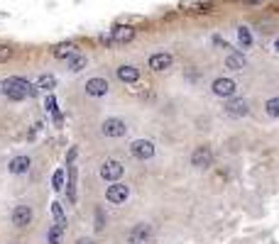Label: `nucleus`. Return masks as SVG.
<instances>
[{
	"label": "nucleus",
	"mask_w": 279,
	"mask_h": 244,
	"mask_svg": "<svg viewBox=\"0 0 279 244\" xmlns=\"http://www.w3.org/2000/svg\"><path fill=\"white\" fill-rule=\"evenodd\" d=\"M52 188H54V190H62V188H64V171H54V179H52Z\"/></svg>",
	"instance_id": "26"
},
{
	"label": "nucleus",
	"mask_w": 279,
	"mask_h": 244,
	"mask_svg": "<svg viewBox=\"0 0 279 244\" xmlns=\"http://www.w3.org/2000/svg\"><path fill=\"white\" fill-rule=\"evenodd\" d=\"M210 164H213V152H210V147L201 144V147H196V149L191 152V166H196V169H209Z\"/></svg>",
	"instance_id": "7"
},
{
	"label": "nucleus",
	"mask_w": 279,
	"mask_h": 244,
	"mask_svg": "<svg viewBox=\"0 0 279 244\" xmlns=\"http://www.w3.org/2000/svg\"><path fill=\"white\" fill-rule=\"evenodd\" d=\"M172 63H174V57L167 54V52H157V54L149 57V68L157 71V73H159V71H167Z\"/></svg>",
	"instance_id": "13"
},
{
	"label": "nucleus",
	"mask_w": 279,
	"mask_h": 244,
	"mask_svg": "<svg viewBox=\"0 0 279 244\" xmlns=\"http://www.w3.org/2000/svg\"><path fill=\"white\" fill-rule=\"evenodd\" d=\"M135 34H138V30L133 25H118L110 32H103L98 39H101V44H128L135 39Z\"/></svg>",
	"instance_id": "2"
},
{
	"label": "nucleus",
	"mask_w": 279,
	"mask_h": 244,
	"mask_svg": "<svg viewBox=\"0 0 279 244\" xmlns=\"http://www.w3.org/2000/svg\"><path fill=\"white\" fill-rule=\"evenodd\" d=\"M32 217H35V213H32L30 205H15L12 208V225L15 227H27L32 222Z\"/></svg>",
	"instance_id": "10"
},
{
	"label": "nucleus",
	"mask_w": 279,
	"mask_h": 244,
	"mask_svg": "<svg viewBox=\"0 0 279 244\" xmlns=\"http://www.w3.org/2000/svg\"><path fill=\"white\" fill-rule=\"evenodd\" d=\"M275 49H277V52H279V39H277V42H275Z\"/></svg>",
	"instance_id": "34"
},
{
	"label": "nucleus",
	"mask_w": 279,
	"mask_h": 244,
	"mask_svg": "<svg viewBox=\"0 0 279 244\" xmlns=\"http://www.w3.org/2000/svg\"><path fill=\"white\" fill-rule=\"evenodd\" d=\"M149 237H152V227L147 222H140L130 230V244H144Z\"/></svg>",
	"instance_id": "15"
},
{
	"label": "nucleus",
	"mask_w": 279,
	"mask_h": 244,
	"mask_svg": "<svg viewBox=\"0 0 279 244\" xmlns=\"http://www.w3.org/2000/svg\"><path fill=\"white\" fill-rule=\"evenodd\" d=\"M30 166H32V161H30V156H15L12 161H10V174H15V176H20V174H27L30 171Z\"/></svg>",
	"instance_id": "18"
},
{
	"label": "nucleus",
	"mask_w": 279,
	"mask_h": 244,
	"mask_svg": "<svg viewBox=\"0 0 279 244\" xmlns=\"http://www.w3.org/2000/svg\"><path fill=\"white\" fill-rule=\"evenodd\" d=\"M265 113H267L270 118H279V95L277 98H270V100L265 103Z\"/></svg>",
	"instance_id": "25"
},
{
	"label": "nucleus",
	"mask_w": 279,
	"mask_h": 244,
	"mask_svg": "<svg viewBox=\"0 0 279 244\" xmlns=\"http://www.w3.org/2000/svg\"><path fill=\"white\" fill-rule=\"evenodd\" d=\"M76 54H78V52H76V44H73V42H59V44L52 47V57H54V59L69 61L71 57H76Z\"/></svg>",
	"instance_id": "14"
},
{
	"label": "nucleus",
	"mask_w": 279,
	"mask_h": 244,
	"mask_svg": "<svg viewBox=\"0 0 279 244\" xmlns=\"http://www.w3.org/2000/svg\"><path fill=\"white\" fill-rule=\"evenodd\" d=\"M35 86H37L39 91H47V93H49V91L57 86V78H54L52 73H42V76L37 78V83H35Z\"/></svg>",
	"instance_id": "19"
},
{
	"label": "nucleus",
	"mask_w": 279,
	"mask_h": 244,
	"mask_svg": "<svg viewBox=\"0 0 279 244\" xmlns=\"http://www.w3.org/2000/svg\"><path fill=\"white\" fill-rule=\"evenodd\" d=\"M108 91H110V86H108L105 78H88V81H86V93L93 95V98H101V95H105Z\"/></svg>",
	"instance_id": "12"
},
{
	"label": "nucleus",
	"mask_w": 279,
	"mask_h": 244,
	"mask_svg": "<svg viewBox=\"0 0 279 244\" xmlns=\"http://www.w3.org/2000/svg\"><path fill=\"white\" fill-rule=\"evenodd\" d=\"M76 244H96V242H93V240H86V237H83V240H78Z\"/></svg>",
	"instance_id": "33"
},
{
	"label": "nucleus",
	"mask_w": 279,
	"mask_h": 244,
	"mask_svg": "<svg viewBox=\"0 0 279 244\" xmlns=\"http://www.w3.org/2000/svg\"><path fill=\"white\" fill-rule=\"evenodd\" d=\"M86 57H81V54H76V57H71L69 59V71H73V73H81L83 68H86Z\"/></svg>",
	"instance_id": "24"
},
{
	"label": "nucleus",
	"mask_w": 279,
	"mask_h": 244,
	"mask_svg": "<svg viewBox=\"0 0 279 244\" xmlns=\"http://www.w3.org/2000/svg\"><path fill=\"white\" fill-rule=\"evenodd\" d=\"M67 195H69L71 203H76V166L71 164L69 169V188H67Z\"/></svg>",
	"instance_id": "23"
},
{
	"label": "nucleus",
	"mask_w": 279,
	"mask_h": 244,
	"mask_svg": "<svg viewBox=\"0 0 279 244\" xmlns=\"http://www.w3.org/2000/svg\"><path fill=\"white\" fill-rule=\"evenodd\" d=\"M179 7L184 12H191V15H206V12H213L215 0H181Z\"/></svg>",
	"instance_id": "5"
},
{
	"label": "nucleus",
	"mask_w": 279,
	"mask_h": 244,
	"mask_svg": "<svg viewBox=\"0 0 279 244\" xmlns=\"http://www.w3.org/2000/svg\"><path fill=\"white\" fill-rule=\"evenodd\" d=\"M250 113V103L245 100V98H230L228 103H225V115L228 118H245Z\"/></svg>",
	"instance_id": "8"
},
{
	"label": "nucleus",
	"mask_w": 279,
	"mask_h": 244,
	"mask_svg": "<svg viewBox=\"0 0 279 244\" xmlns=\"http://www.w3.org/2000/svg\"><path fill=\"white\" fill-rule=\"evenodd\" d=\"M210 91H213V95H218V98H235V91H238V86H235V81L233 78H215L213 81V86H210Z\"/></svg>",
	"instance_id": "6"
},
{
	"label": "nucleus",
	"mask_w": 279,
	"mask_h": 244,
	"mask_svg": "<svg viewBox=\"0 0 279 244\" xmlns=\"http://www.w3.org/2000/svg\"><path fill=\"white\" fill-rule=\"evenodd\" d=\"M0 91L7 95V98H12V100H25V98H30V95H37V86H32L30 81H25V78H5L2 83H0Z\"/></svg>",
	"instance_id": "1"
},
{
	"label": "nucleus",
	"mask_w": 279,
	"mask_h": 244,
	"mask_svg": "<svg viewBox=\"0 0 279 244\" xmlns=\"http://www.w3.org/2000/svg\"><path fill=\"white\" fill-rule=\"evenodd\" d=\"M12 59V47H7V44H0V63H5V61Z\"/></svg>",
	"instance_id": "27"
},
{
	"label": "nucleus",
	"mask_w": 279,
	"mask_h": 244,
	"mask_svg": "<svg viewBox=\"0 0 279 244\" xmlns=\"http://www.w3.org/2000/svg\"><path fill=\"white\" fill-rule=\"evenodd\" d=\"M130 154H133L135 159H140V161H147V159L154 156V144H152L149 139H138V142L130 144Z\"/></svg>",
	"instance_id": "9"
},
{
	"label": "nucleus",
	"mask_w": 279,
	"mask_h": 244,
	"mask_svg": "<svg viewBox=\"0 0 279 244\" xmlns=\"http://www.w3.org/2000/svg\"><path fill=\"white\" fill-rule=\"evenodd\" d=\"M245 54L243 52H228V57H225V68H230V71H243L245 68Z\"/></svg>",
	"instance_id": "17"
},
{
	"label": "nucleus",
	"mask_w": 279,
	"mask_h": 244,
	"mask_svg": "<svg viewBox=\"0 0 279 244\" xmlns=\"http://www.w3.org/2000/svg\"><path fill=\"white\" fill-rule=\"evenodd\" d=\"M123 171H125V166L120 161H115V159H105L101 164V179L108 183H118L120 176H123Z\"/></svg>",
	"instance_id": "3"
},
{
	"label": "nucleus",
	"mask_w": 279,
	"mask_h": 244,
	"mask_svg": "<svg viewBox=\"0 0 279 244\" xmlns=\"http://www.w3.org/2000/svg\"><path fill=\"white\" fill-rule=\"evenodd\" d=\"M128 198H130V188H128L125 183H110V185L105 188V200H108L110 205H123Z\"/></svg>",
	"instance_id": "4"
},
{
	"label": "nucleus",
	"mask_w": 279,
	"mask_h": 244,
	"mask_svg": "<svg viewBox=\"0 0 279 244\" xmlns=\"http://www.w3.org/2000/svg\"><path fill=\"white\" fill-rule=\"evenodd\" d=\"M67 159H69V164H73V159H76V147L69 152V156H67Z\"/></svg>",
	"instance_id": "31"
},
{
	"label": "nucleus",
	"mask_w": 279,
	"mask_h": 244,
	"mask_svg": "<svg viewBox=\"0 0 279 244\" xmlns=\"http://www.w3.org/2000/svg\"><path fill=\"white\" fill-rule=\"evenodd\" d=\"M213 44H218V47H223V49H230V47H228V44H225L220 37H213Z\"/></svg>",
	"instance_id": "30"
},
{
	"label": "nucleus",
	"mask_w": 279,
	"mask_h": 244,
	"mask_svg": "<svg viewBox=\"0 0 279 244\" xmlns=\"http://www.w3.org/2000/svg\"><path fill=\"white\" fill-rule=\"evenodd\" d=\"M101 132L105 134V137H123L125 132H128V127H125V122L120 120V118H108V120L103 122V127H101Z\"/></svg>",
	"instance_id": "11"
},
{
	"label": "nucleus",
	"mask_w": 279,
	"mask_h": 244,
	"mask_svg": "<svg viewBox=\"0 0 279 244\" xmlns=\"http://www.w3.org/2000/svg\"><path fill=\"white\" fill-rule=\"evenodd\" d=\"M52 215H54V225L64 230L67 227V215H64V210H62L59 203H52Z\"/></svg>",
	"instance_id": "21"
},
{
	"label": "nucleus",
	"mask_w": 279,
	"mask_h": 244,
	"mask_svg": "<svg viewBox=\"0 0 279 244\" xmlns=\"http://www.w3.org/2000/svg\"><path fill=\"white\" fill-rule=\"evenodd\" d=\"M118 78L123 81V83H128V86H133V83H138L140 81V71L138 66H133V63H125V66H118Z\"/></svg>",
	"instance_id": "16"
},
{
	"label": "nucleus",
	"mask_w": 279,
	"mask_h": 244,
	"mask_svg": "<svg viewBox=\"0 0 279 244\" xmlns=\"http://www.w3.org/2000/svg\"><path fill=\"white\" fill-rule=\"evenodd\" d=\"M47 242H49V244H62V242H64V230H62V227H57V225H52V227H49V232H47Z\"/></svg>",
	"instance_id": "22"
},
{
	"label": "nucleus",
	"mask_w": 279,
	"mask_h": 244,
	"mask_svg": "<svg viewBox=\"0 0 279 244\" xmlns=\"http://www.w3.org/2000/svg\"><path fill=\"white\" fill-rule=\"evenodd\" d=\"M103 222H105V217H103V213L98 210V213H96V230H103Z\"/></svg>",
	"instance_id": "29"
},
{
	"label": "nucleus",
	"mask_w": 279,
	"mask_h": 244,
	"mask_svg": "<svg viewBox=\"0 0 279 244\" xmlns=\"http://www.w3.org/2000/svg\"><path fill=\"white\" fill-rule=\"evenodd\" d=\"M238 42H240L243 49H250L252 47V32H250V27H238Z\"/></svg>",
	"instance_id": "20"
},
{
	"label": "nucleus",
	"mask_w": 279,
	"mask_h": 244,
	"mask_svg": "<svg viewBox=\"0 0 279 244\" xmlns=\"http://www.w3.org/2000/svg\"><path fill=\"white\" fill-rule=\"evenodd\" d=\"M44 108H47L49 113H57V98H54L52 93L47 95V100H44Z\"/></svg>",
	"instance_id": "28"
},
{
	"label": "nucleus",
	"mask_w": 279,
	"mask_h": 244,
	"mask_svg": "<svg viewBox=\"0 0 279 244\" xmlns=\"http://www.w3.org/2000/svg\"><path fill=\"white\" fill-rule=\"evenodd\" d=\"M243 2H247V5H260V2H265V0H243Z\"/></svg>",
	"instance_id": "32"
}]
</instances>
